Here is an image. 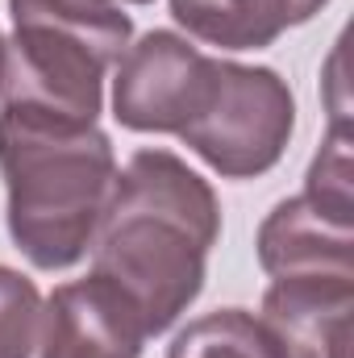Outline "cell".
Returning a JSON list of instances; mask_svg holds the SVG:
<instances>
[{
	"label": "cell",
	"instance_id": "1",
	"mask_svg": "<svg viewBox=\"0 0 354 358\" xmlns=\"http://www.w3.org/2000/svg\"><path fill=\"white\" fill-rule=\"evenodd\" d=\"M221 238L213 183L171 150H138L117 171L104 200L92 275L117 283L159 338L204 292L208 250Z\"/></svg>",
	"mask_w": 354,
	"mask_h": 358
},
{
	"label": "cell",
	"instance_id": "6",
	"mask_svg": "<svg viewBox=\"0 0 354 358\" xmlns=\"http://www.w3.org/2000/svg\"><path fill=\"white\" fill-rule=\"evenodd\" d=\"M146 321L108 279L88 275L59 283L42 304L38 358H142Z\"/></svg>",
	"mask_w": 354,
	"mask_h": 358
},
{
	"label": "cell",
	"instance_id": "5",
	"mask_svg": "<svg viewBox=\"0 0 354 358\" xmlns=\"http://www.w3.org/2000/svg\"><path fill=\"white\" fill-rule=\"evenodd\" d=\"M217 84V59L171 29L125 46L113 71V117L134 134H179L200 117Z\"/></svg>",
	"mask_w": 354,
	"mask_h": 358
},
{
	"label": "cell",
	"instance_id": "4",
	"mask_svg": "<svg viewBox=\"0 0 354 358\" xmlns=\"http://www.w3.org/2000/svg\"><path fill=\"white\" fill-rule=\"evenodd\" d=\"M296 134V96L271 67L217 59L208 104L176 138L221 179L267 176Z\"/></svg>",
	"mask_w": 354,
	"mask_h": 358
},
{
	"label": "cell",
	"instance_id": "8",
	"mask_svg": "<svg viewBox=\"0 0 354 358\" xmlns=\"http://www.w3.org/2000/svg\"><path fill=\"white\" fill-rule=\"evenodd\" d=\"M259 267L271 279L288 275H354V208L292 196L259 225Z\"/></svg>",
	"mask_w": 354,
	"mask_h": 358
},
{
	"label": "cell",
	"instance_id": "2",
	"mask_svg": "<svg viewBox=\"0 0 354 358\" xmlns=\"http://www.w3.org/2000/svg\"><path fill=\"white\" fill-rule=\"evenodd\" d=\"M0 176L8 234L38 271H67L88 255L117 155L100 125L0 108Z\"/></svg>",
	"mask_w": 354,
	"mask_h": 358
},
{
	"label": "cell",
	"instance_id": "11",
	"mask_svg": "<svg viewBox=\"0 0 354 358\" xmlns=\"http://www.w3.org/2000/svg\"><path fill=\"white\" fill-rule=\"evenodd\" d=\"M42 334V296L34 279L0 263V358H29Z\"/></svg>",
	"mask_w": 354,
	"mask_h": 358
},
{
	"label": "cell",
	"instance_id": "12",
	"mask_svg": "<svg viewBox=\"0 0 354 358\" xmlns=\"http://www.w3.org/2000/svg\"><path fill=\"white\" fill-rule=\"evenodd\" d=\"M113 4H117V0H113ZM121 4H150V0H121Z\"/></svg>",
	"mask_w": 354,
	"mask_h": 358
},
{
	"label": "cell",
	"instance_id": "13",
	"mask_svg": "<svg viewBox=\"0 0 354 358\" xmlns=\"http://www.w3.org/2000/svg\"><path fill=\"white\" fill-rule=\"evenodd\" d=\"M0 63H4V38H0Z\"/></svg>",
	"mask_w": 354,
	"mask_h": 358
},
{
	"label": "cell",
	"instance_id": "7",
	"mask_svg": "<svg viewBox=\"0 0 354 358\" xmlns=\"http://www.w3.org/2000/svg\"><path fill=\"white\" fill-rule=\"evenodd\" d=\"M354 275H288L263 292V321L279 358L351 355Z\"/></svg>",
	"mask_w": 354,
	"mask_h": 358
},
{
	"label": "cell",
	"instance_id": "10",
	"mask_svg": "<svg viewBox=\"0 0 354 358\" xmlns=\"http://www.w3.org/2000/svg\"><path fill=\"white\" fill-rule=\"evenodd\" d=\"M167 358H279V350L255 313L217 308L179 329Z\"/></svg>",
	"mask_w": 354,
	"mask_h": 358
},
{
	"label": "cell",
	"instance_id": "9",
	"mask_svg": "<svg viewBox=\"0 0 354 358\" xmlns=\"http://www.w3.org/2000/svg\"><path fill=\"white\" fill-rule=\"evenodd\" d=\"M330 0H171L176 25L221 50H263L283 29L313 21Z\"/></svg>",
	"mask_w": 354,
	"mask_h": 358
},
{
	"label": "cell",
	"instance_id": "3",
	"mask_svg": "<svg viewBox=\"0 0 354 358\" xmlns=\"http://www.w3.org/2000/svg\"><path fill=\"white\" fill-rule=\"evenodd\" d=\"M0 108L96 125L104 80L134 38L129 13L113 0H8Z\"/></svg>",
	"mask_w": 354,
	"mask_h": 358
}]
</instances>
